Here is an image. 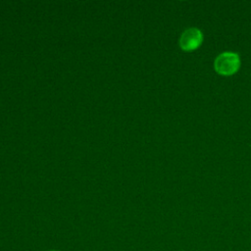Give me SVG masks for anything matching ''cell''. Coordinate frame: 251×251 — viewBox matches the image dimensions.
Masks as SVG:
<instances>
[{
	"mask_svg": "<svg viewBox=\"0 0 251 251\" xmlns=\"http://www.w3.org/2000/svg\"><path fill=\"white\" fill-rule=\"evenodd\" d=\"M240 65L239 56L237 53L231 51H226L219 54L215 61L214 67L215 70L221 75H231L235 73Z\"/></svg>",
	"mask_w": 251,
	"mask_h": 251,
	"instance_id": "obj_1",
	"label": "cell"
},
{
	"mask_svg": "<svg viewBox=\"0 0 251 251\" xmlns=\"http://www.w3.org/2000/svg\"><path fill=\"white\" fill-rule=\"evenodd\" d=\"M202 32L197 27H188L182 31L179 36V46L183 50H193L197 48L202 42Z\"/></svg>",
	"mask_w": 251,
	"mask_h": 251,
	"instance_id": "obj_2",
	"label": "cell"
},
{
	"mask_svg": "<svg viewBox=\"0 0 251 251\" xmlns=\"http://www.w3.org/2000/svg\"><path fill=\"white\" fill-rule=\"evenodd\" d=\"M50 251H57V250H50Z\"/></svg>",
	"mask_w": 251,
	"mask_h": 251,
	"instance_id": "obj_3",
	"label": "cell"
}]
</instances>
